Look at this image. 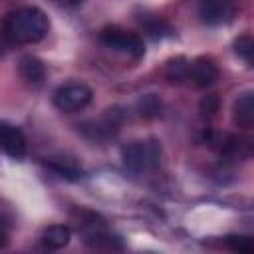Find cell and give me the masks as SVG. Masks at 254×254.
<instances>
[{
    "label": "cell",
    "mask_w": 254,
    "mask_h": 254,
    "mask_svg": "<svg viewBox=\"0 0 254 254\" xmlns=\"http://www.w3.org/2000/svg\"><path fill=\"white\" fill-rule=\"evenodd\" d=\"M234 52L246 62V64H252V56H254V40L252 36L244 34L240 38L234 40Z\"/></svg>",
    "instance_id": "9a60e30c"
},
{
    "label": "cell",
    "mask_w": 254,
    "mask_h": 254,
    "mask_svg": "<svg viewBox=\"0 0 254 254\" xmlns=\"http://www.w3.org/2000/svg\"><path fill=\"white\" fill-rule=\"evenodd\" d=\"M145 30H147V34H149L153 40H163V38L173 36V28H171L167 22H163L161 18L145 20Z\"/></svg>",
    "instance_id": "5bb4252c"
},
{
    "label": "cell",
    "mask_w": 254,
    "mask_h": 254,
    "mask_svg": "<svg viewBox=\"0 0 254 254\" xmlns=\"http://www.w3.org/2000/svg\"><path fill=\"white\" fill-rule=\"evenodd\" d=\"M93 99V91L85 83H64L54 91V105L64 113H73L87 107Z\"/></svg>",
    "instance_id": "277c9868"
},
{
    "label": "cell",
    "mask_w": 254,
    "mask_h": 254,
    "mask_svg": "<svg viewBox=\"0 0 254 254\" xmlns=\"http://www.w3.org/2000/svg\"><path fill=\"white\" fill-rule=\"evenodd\" d=\"M18 73L26 83L38 85L46 79V65L36 56H22L18 64Z\"/></svg>",
    "instance_id": "9c48e42d"
},
{
    "label": "cell",
    "mask_w": 254,
    "mask_h": 254,
    "mask_svg": "<svg viewBox=\"0 0 254 254\" xmlns=\"http://www.w3.org/2000/svg\"><path fill=\"white\" fill-rule=\"evenodd\" d=\"M50 32V18L36 6L18 8L4 20V36L16 44H36Z\"/></svg>",
    "instance_id": "6da1fadb"
},
{
    "label": "cell",
    "mask_w": 254,
    "mask_h": 254,
    "mask_svg": "<svg viewBox=\"0 0 254 254\" xmlns=\"http://www.w3.org/2000/svg\"><path fill=\"white\" fill-rule=\"evenodd\" d=\"M123 163L131 171H151L161 161V145L157 139H143V141H131L121 151Z\"/></svg>",
    "instance_id": "7a4b0ae2"
},
{
    "label": "cell",
    "mask_w": 254,
    "mask_h": 254,
    "mask_svg": "<svg viewBox=\"0 0 254 254\" xmlns=\"http://www.w3.org/2000/svg\"><path fill=\"white\" fill-rule=\"evenodd\" d=\"M218 111H220V97H218L216 93H208V95H204V97L198 101V113H200L202 119L208 121V119L216 117Z\"/></svg>",
    "instance_id": "4fadbf2b"
},
{
    "label": "cell",
    "mask_w": 254,
    "mask_h": 254,
    "mask_svg": "<svg viewBox=\"0 0 254 254\" xmlns=\"http://www.w3.org/2000/svg\"><path fill=\"white\" fill-rule=\"evenodd\" d=\"M99 42L113 50V52H121L133 60H139L145 56V44L143 40L135 34V32H127L123 28L117 26H107L99 32Z\"/></svg>",
    "instance_id": "3957f363"
},
{
    "label": "cell",
    "mask_w": 254,
    "mask_h": 254,
    "mask_svg": "<svg viewBox=\"0 0 254 254\" xmlns=\"http://www.w3.org/2000/svg\"><path fill=\"white\" fill-rule=\"evenodd\" d=\"M6 242H8V228H6V224L0 220V248L6 246Z\"/></svg>",
    "instance_id": "ac0fdd59"
},
{
    "label": "cell",
    "mask_w": 254,
    "mask_h": 254,
    "mask_svg": "<svg viewBox=\"0 0 254 254\" xmlns=\"http://www.w3.org/2000/svg\"><path fill=\"white\" fill-rule=\"evenodd\" d=\"M232 121L242 129H250L254 125V97L250 91L238 95L232 105Z\"/></svg>",
    "instance_id": "ba28073f"
},
{
    "label": "cell",
    "mask_w": 254,
    "mask_h": 254,
    "mask_svg": "<svg viewBox=\"0 0 254 254\" xmlns=\"http://www.w3.org/2000/svg\"><path fill=\"white\" fill-rule=\"evenodd\" d=\"M48 165H50L56 173H60L62 177H67V179H77V177H79V171H77L71 163H67L65 159H54V161H48Z\"/></svg>",
    "instance_id": "e0dca14e"
},
{
    "label": "cell",
    "mask_w": 254,
    "mask_h": 254,
    "mask_svg": "<svg viewBox=\"0 0 254 254\" xmlns=\"http://www.w3.org/2000/svg\"><path fill=\"white\" fill-rule=\"evenodd\" d=\"M40 240H42V246L48 250H62L71 240V228L65 224H52L42 232Z\"/></svg>",
    "instance_id": "30bf717a"
},
{
    "label": "cell",
    "mask_w": 254,
    "mask_h": 254,
    "mask_svg": "<svg viewBox=\"0 0 254 254\" xmlns=\"http://www.w3.org/2000/svg\"><path fill=\"white\" fill-rule=\"evenodd\" d=\"M0 149L8 157L22 161L26 157V149H28L22 129H18L10 123H0Z\"/></svg>",
    "instance_id": "5b68a950"
},
{
    "label": "cell",
    "mask_w": 254,
    "mask_h": 254,
    "mask_svg": "<svg viewBox=\"0 0 254 254\" xmlns=\"http://www.w3.org/2000/svg\"><path fill=\"white\" fill-rule=\"evenodd\" d=\"M73 2H75V0H73Z\"/></svg>",
    "instance_id": "d6986e66"
},
{
    "label": "cell",
    "mask_w": 254,
    "mask_h": 254,
    "mask_svg": "<svg viewBox=\"0 0 254 254\" xmlns=\"http://www.w3.org/2000/svg\"><path fill=\"white\" fill-rule=\"evenodd\" d=\"M137 109H139V113L143 115V117H159L161 115V109H163V103H161V99L155 95V93H147V95H143L141 99H139V103H137Z\"/></svg>",
    "instance_id": "7c38bea8"
},
{
    "label": "cell",
    "mask_w": 254,
    "mask_h": 254,
    "mask_svg": "<svg viewBox=\"0 0 254 254\" xmlns=\"http://www.w3.org/2000/svg\"><path fill=\"white\" fill-rule=\"evenodd\" d=\"M224 244L232 252H252L254 250V242H252L250 236H240V234L236 236V234H232V236L224 238Z\"/></svg>",
    "instance_id": "2e32d148"
},
{
    "label": "cell",
    "mask_w": 254,
    "mask_h": 254,
    "mask_svg": "<svg viewBox=\"0 0 254 254\" xmlns=\"http://www.w3.org/2000/svg\"><path fill=\"white\" fill-rule=\"evenodd\" d=\"M165 77L171 83H183L189 77V60L187 58H173L165 65Z\"/></svg>",
    "instance_id": "8fae6325"
},
{
    "label": "cell",
    "mask_w": 254,
    "mask_h": 254,
    "mask_svg": "<svg viewBox=\"0 0 254 254\" xmlns=\"http://www.w3.org/2000/svg\"><path fill=\"white\" fill-rule=\"evenodd\" d=\"M192 85L196 87H208L218 79V67L208 58H196L189 62V77Z\"/></svg>",
    "instance_id": "8992f818"
},
{
    "label": "cell",
    "mask_w": 254,
    "mask_h": 254,
    "mask_svg": "<svg viewBox=\"0 0 254 254\" xmlns=\"http://www.w3.org/2000/svg\"><path fill=\"white\" fill-rule=\"evenodd\" d=\"M198 14H200L202 22L214 26V24H222L228 18H232L234 10L228 6L226 0H200Z\"/></svg>",
    "instance_id": "52a82bcc"
}]
</instances>
